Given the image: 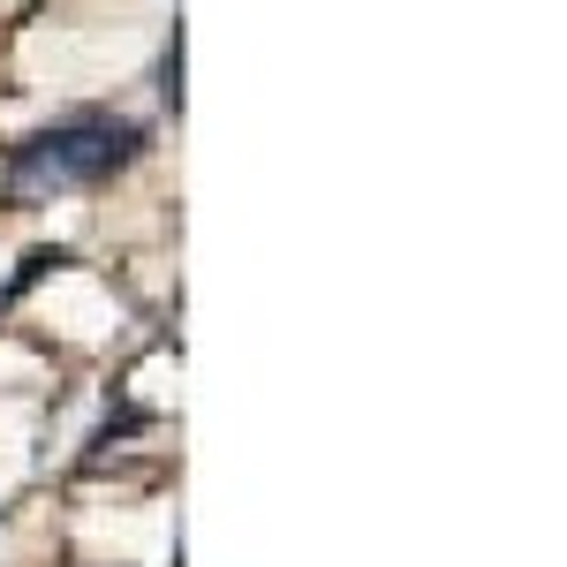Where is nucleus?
Returning <instances> with one entry per match:
<instances>
[{
    "label": "nucleus",
    "mask_w": 567,
    "mask_h": 567,
    "mask_svg": "<svg viewBox=\"0 0 567 567\" xmlns=\"http://www.w3.org/2000/svg\"><path fill=\"white\" fill-rule=\"evenodd\" d=\"M159 99L182 106V23H175V39H167V53H159Z\"/></svg>",
    "instance_id": "2"
},
{
    "label": "nucleus",
    "mask_w": 567,
    "mask_h": 567,
    "mask_svg": "<svg viewBox=\"0 0 567 567\" xmlns=\"http://www.w3.org/2000/svg\"><path fill=\"white\" fill-rule=\"evenodd\" d=\"M144 152L136 122H53L31 144H16L8 159V189L16 197H45V189H91V182H114Z\"/></svg>",
    "instance_id": "1"
}]
</instances>
